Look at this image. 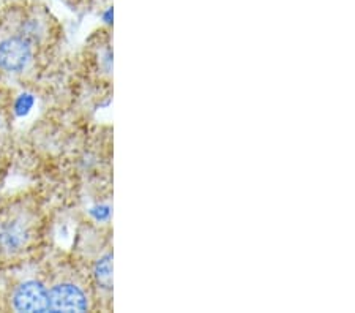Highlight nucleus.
Segmentation results:
<instances>
[{"instance_id": "1", "label": "nucleus", "mask_w": 355, "mask_h": 313, "mask_svg": "<svg viewBox=\"0 0 355 313\" xmlns=\"http://www.w3.org/2000/svg\"><path fill=\"white\" fill-rule=\"evenodd\" d=\"M33 44L16 31L13 35L0 40V70L19 73L32 60Z\"/></svg>"}, {"instance_id": "2", "label": "nucleus", "mask_w": 355, "mask_h": 313, "mask_svg": "<svg viewBox=\"0 0 355 313\" xmlns=\"http://www.w3.org/2000/svg\"><path fill=\"white\" fill-rule=\"evenodd\" d=\"M32 230L26 219L13 217L0 223V252L18 253L31 241Z\"/></svg>"}, {"instance_id": "3", "label": "nucleus", "mask_w": 355, "mask_h": 313, "mask_svg": "<svg viewBox=\"0 0 355 313\" xmlns=\"http://www.w3.org/2000/svg\"><path fill=\"white\" fill-rule=\"evenodd\" d=\"M89 303L84 291L73 283H59L49 289V309L54 312H84Z\"/></svg>"}, {"instance_id": "4", "label": "nucleus", "mask_w": 355, "mask_h": 313, "mask_svg": "<svg viewBox=\"0 0 355 313\" xmlns=\"http://www.w3.org/2000/svg\"><path fill=\"white\" fill-rule=\"evenodd\" d=\"M13 305L19 312L49 310V291L37 280L22 283L13 296Z\"/></svg>"}, {"instance_id": "5", "label": "nucleus", "mask_w": 355, "mask_h": 313, "mask_svg": "<svg viewBox=\"0 0 355 313\" xmlns=\"http://www.w3.org/2000/svg\"><path fill=\"white\" fill-rule=\"evenodd\" d=\"M95 278L101 287L111 288L112 285V255H106L98 260L95 266Z\"/></svg>"}, {"instance_id": "6", "label": "nucleus", "mask_w": 355, "mask_h": 313, "mask_svg": "<svg viewBox=\"0 0 355 313\" xmlns=\"http://www.w3.org/2000/svg\"><path fill=\"white\" fill-rule=\"evenodd\" d=\"M32 106H33L32 95H21L19 100L16 101V112L22 116V114H27Z\"/></svg>"}, {"instance_id": "7", "label": "nucleus", "mask_w": 355, "mask_h": 313, "mask_svg": "<svg viewBox=\"0 0 355 313\" xmlns=\"http://www.w3.org/2000/svg\"><path fill=\"white\" fill-rule=\"evenodd\" d=\"M90 214H92V217H94L95 220L105 221V220L110 219L111 208L110 206H96V208H94V209L90 210Z\"/></svg>"}]
</instances>
